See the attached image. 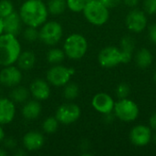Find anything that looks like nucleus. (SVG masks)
I'll return each mask as SVG.
<instances>
[{
    "mask_svg": "<svg viewBox=\"0 0 156 156\" xmlns=\"http://www.w3.org/2000/svg\"><path fill=\"white\" fill-rule=\"evenodd\" d=\"M48 13V7L42 0H27L20 7L19 16L28 27H37L45 23Z\"/></svg>",
    "mask_w": 156,
    "mask_h": 156,
    "instance_id": "nucleus-1",
    "label": "nucleus"
},
{
    "mask_svg": "<svg viewBox=\"0 0 156 156\" xmlns=\"http://www.w3.org/2000/svg\"><path fill=\"white\" fill-rule=\"evenodd\" d=\"M21 53L20 43L16 36L11 34L0 35V66L6 67L17 61Z\"/></svg>",
    "mask_w": 156,
    "mask_h": 156,
    "instance_id": "nucleus-2",
    "label": "nucleus"
},
{
    "mask_svg": "<svg viewBox=\"0 0 156 156\" xmlns=\"http://www.w3.org/2000/svg\"><path fill=\"white\" fill-rule=\"evenodd\" d=\"M84 16L86 19L95 25V26H102L109 19V10L100 0H91L87 2L84 9Z\"/></svg>",
    "mask_w": 156,
    "mask_h": 156,
    "instance_id": "nucleus-3",
    "label": "nucleus"
},
{
    "mask_svg": "<svg viewBox=\"0 0 156 156\" xmlns=\"http://www.w3.org/2000/svg\"><path fill=\"white\" fill-rule=\"evenodd\" d=\"M88 42L86 38L80 34H72L67 37L64 43L65 54L73 59L81 58L87 52Z\"/></svg>",
    "mask_w": 156,
    "mask_h": 156,
    "instance_id": "nucleus-4",
    "label": "nucleus"
},
{
    "mask_svg": "<svg viewBox=\"0 0 156 156\" xmlns=\"http://www.w3.org/2000/svg\"><path fill=\"white\" fill-rule=\"evenodd\" d=\"M113 110L117 118L125 122L135 121L139 115V108L137 104L127 98L120 99V101L114 104Z\"/></svg>",
    "mask_w": 156,
    "mask_h": 156,
    "instance_id": "nucleus-5",
    "label": "nucleus"
},
{
    "mask_svg": "<svg viewBox=\"0 0 156 156\" xmlns=\"http://www.w3.org/2000/svg\"><path fill=\"white\" fill-rule=\"evenodd\" d=\"M62 27L56 21L46 23L38 32L39 39L49 46L56 45L62 37Z\"/></svg>",
    "mask_w": 156,
    "mask_h": 156,
    "instance_id": "nucleus-6",
    "label": "nucleus"
},
{
    "mask_svg": "<svg viewBox=\"0 0 156 156\" xmlns=\"http://www.w3.org/2000/svg\"><path fill=\"white\" fill-rule=\"evenodd\" d=\"M72 74H74L73 69H69L57 64L48 71L47 79L53 86L61 87L65 86L69 81Z\"/></svg>",
    "mask_w": 156,
    "mask_h": 156,
    "instance_id": "nucleus-7",
    "label": "nucleus"
},
{
    "mask_svg": "<svg viewBox=\"0 0 156 156\" xmlns=\"http://www.w3.org/2000/svg\"><path fill=\"white\" fill-rule=\"evenodd\" d=\"M100 64L104 68H112L122 63V53L116 47H106L98 56Z\"/></svg>",
    "mask_w": 156,
    "mask_h": 156,
    "instance_id": "nucleus-8",
    "label": "nucleus"
},
{
    "mask_svg": "<svg viewBox=\"0 0 156 156\" xmlns=\"http://www.w3.org/2000/svg\"><path fill=\"white\" fill-rule=\"evenodd\" d=\"M80 108L74 103L62 104L56 112V119L63 124L75 122L80 116Z\"/></svg>",
    "mask_w": 156,
    "mask_h": 156,
    "instance_id": "nucleus-9",
    "label": "nucleus"
},
{
    "mask_svg": "<svg viewBox=\"0 0 156 156\" xmlns=\"http://www.w3.org/2000/svg\"><path fill=\"white\" fill-rule=\"evenodd\" d=\"M127 27L135 33L142 32L147 25V18L145 14L138 9L132 10L126 16L125 19Z\"/></svg>",
    "mask_w": 156,
    "mask_h": 156,
    "instance_id": "nucleus-10",
    "label": "nucleus"
},
{
    "mask_svg": "<svg viewBox=\"0 0 156 156\" xmlns=\"http://www.w3.org/2000/svg\"><path fill=\"white\" fill-rule=\"evenodd\" d=\"M152 139L151 128L145 125H137L133 127L130 133V140L136 146H145Z\"/></svg>",
    "mask_w": 156,
    "mask_h": 156,
    "instance_id": "nucleus-11",
    "label": "nucleus"
},
{
    "mask_svg": "<svg viewBox=\"0 0 156 156\" xmlns=\"http://www.w3.org/2000/svg\"><path fill=\"white\" fill-rule=\"evenodd\" d=\"M22 80L21 71L13 66H6L0 71V82L6 87H15Z\"/></svg>",
    "mask_w": 156,
    "mask_h": 156,
    "instance_id": "nucleus-12",
    "label": "nucleus"
},
{
    "mask_svg": "<svg viewBox=\"0 0 156 156\" xmlns=\"http://www.w3.org/2000/svg\"><path fill=\"white\" fill-rule=\"evenodd\" d=\"M114 104L115 102L113 99L107 93H98L91 101L92 107L102 114L111 113L113 111Z\"/></svg>",
    "mask_w": 156,
    "mask_h": 156,
    "instance_id": "nucleus-13",
    "label": "nucleus"
},
{
    "mask_svg": "<svg viewBox=\"0 0 156 156\" xmlns=\"http://www.w3.org/2000/svg\"><path fill=\"white\" fill-rule=\"evenodd\" d=\"M16 114L14 102L8 99L0 98V124H6L13 121Z\"/></svg>",
    "mask_w": 156,
    "mask_h": 156,
    "instance_id": "nucleus-14",
    "label": "nucleus"
},
{
    "mask_svg": "<svg viewBox=\"0 0 156 156\" xmlns=\"http://www.w3.org/2000/svg\"><path fill=\"white\" fill-rule=\"evenodd\" d=\"M30 92L33 97L39 101L47 100L50 95V88L43 80H36L30 86Z\"/></svg>",
    "mask_w": 156,
    "mask_h": 156,
    "instance_id": "nucleus-15",
    "label": "nucleus"
},
{
    "mask_svg": "<svg viewBox=\"0 0 156 156\" xmlns=\"http://www.w3.org/2000/svg\"><path fill=\"white\" fill-rule=\"evenodd\" d=\"M21 18L16 13H11L9 16L3 18L4 22V32L16 36L21 29Z\"/></svg>",
    "mask_w": 156,
    "mask_h": 156,
    "instance_id": "nucleus-16",
    "label": "nucleus"
},
{
    "mask_svg": "<svg viewBox=\"0 0 156 156\" xmlns=\"http://www.w3.org/2000/svg\"><path fill=\"white\" fill-rule=\"evenodd\" d=\"M23 144L27 150L37 151L44 144V137L38 132H29L23 138Z\"/></svg>",
    "mask_w": 156,
    "mask_h": 156,
    "instance_id": "nucleus-17",
    "label": "nucleus"
},
{
    "mask_svg": "<svg viewBox=\"0 0 156 156\" xmlns=\"http://www.w3.org/2000/svg\"><path fill=\"white\" fill-rule=\"evenodd\" d=\"M134 41L131 37H124L121 41V51L122 53V63H128L131 61L133 52L134 48Z\"/></svg>",
    "mask_w": 156,
    "mask_h": 156,
    "instance_id": "nucleus-18",
    "label": "nucleus"
},
{
    "mask_svg": "<svg viewBox=\"0 0 156 156\" xmlns=\"http://www.w3.org/2000/svg\"><path fill=\"white\" fill-rule=\"evenodd\" d=\"M40 112H41V106L36 101H30L27 102L22 109V114L27 120H34L37 118Z\"/></svg>",
    "mask_w": 156,
    "mask_h": 156,
    "instance_id": "nucleus-19",
    "label": "nucleus"
},
{
    "mask_svg": "<svg viewBox=\"0 0 156 156\" xmlns=\"http://www.w3.org/2000/svg\"><path fill=\"white\" fill-rule=\"evenodd\" d=\"M35 61H36V57L34 53L31 51H24L23 53H20L17 58V63L19 68L24 70L32 69L35 64Z\"/></svg>",
    "mask_w": 156,
    "mask_h": 156,
    "instance_id": "nucleus-20",
    "label": "nucleus"
},
{
    "mask_svg": "<svg viewBox=\"0 0 156 156\" xmlns=\"http://www.w3.org/2000/svg\"><path fill=\"white\" fill-rule=\"evenodd\" d=\"M135 59H136L137 65L140 68L145 69L152 64L153 56H152V53L150 52V50H148L147 48H141L137 52Z\"/></svg>",
    "mask_w": 156,
    "mask_h": 156,
    "instance_id": "nucleus-21",
    "label": "nucleus"
},
{
    "mask_svg": "<svg viewBox=\"0 0 156 156\" xmlns=\"http://www.w3.org/2000/svg\"><path fill=\"white\" fill-rule=\"evenodd\" d=\"M67 2L65 0H50L48 5V10L53 15H59L65 11Z\"/></svg>",
    "mask_w": 156,
    "mask_h": 156,
    "instance_id": "nucleus-22",
    "label": "nucleus"
},
{
    "mask_svg": "<svg viewBox=\"0 0 156 156\" xmlns=\"http://www.w3.org/2000/svg\"><path fill=\"white\" fill-rule=\"evenodd\" d=\"M65 52L59 48H52L48 52V60L51 64H59L65 58Z\"/></svg>",
    "mask_w": 156,
    "mask_h": 156,
    "instance_id": "nucleus-23",
    "label": "nucleus"
},
{
    "mask_svg": "<svg viewBox=\"0 0 156 156\" xmlns=\"http://www.w3.org/2000/svg\"><path fill=\"white\" fill-rule=\"evenodd\" d=\"M28 90L24 87H18L12 90L11 92V98L13 101L17 102L25 101L28 97Z\"/></svg>",
    "mask_w": 156,
    "mask_h": 156,
    "instance_id": "nucleus-24",
    "label": "nucleus"
},
{
    "mask_svg": "<svg viewBox=\"0 0 156 156\" xmlns=\"http://www.w3.org/2000/svg\"><path fill=\"white\" fill-rule=\"evenodd\" d=\"M43 130L48 133H53L58 130V121L56 119V117H48L43 122Z\"/></svg>",
    "mask_w": 156,
    "mask_h": 156,
    "instance_id": "nucleus-25",
    "label": "nucleus"
},
{
    "mask_svg": "<svg viewBox=\"0 0 156 156\" xmlns=\"http://www.w3.org/2000/svg\"><path fill=\"white\" fill-rule=\"evenodd\" d=\"M64 96L68 100H73L79 95V87L75 83L66 84V87L64 89L63 92Z\"/></svg>",
    "mask_w": 156,
    "mask_h": 156,
    "instance_id": "nucleus-26",
    "label": "nucleus"
},
{
    "mask_svg": "<svg viewBox=\"0 0 156 156\" xmlns=\"http://www.w3.org/2000/svg\"><path fill=\"white\" fill-rule=\"evenodd\" d=\"M14 7L13 4L9 0H2L0 1V16L2 18L9 16L11 13H13Z\"/></svg>",
    "mask_w": 156,
    "mask_h": 156,
    "instance_id": "nucleus-27",
    "label": "nucleus"
},
{
    "mask_svg": "<svg viewBox=\"0 0 156 156\" xmlns=\"http://www.w3.org/2000/svg\"><path fill=\"white\" fill-rule=\"evenodd\" d=\"M67 6L73 12L79 13L83 11L86 5L85 0H67Z\"/></svg>",
    "mask_w": 156,
    "mask_h": 156,
    "instance_id": "nucleus-28",
    "label": "nucleus"
},
{
    "mask_svg": "<svg viewBox=\"0 0 156 156\" xmlns=\"http://www.w3.org/2000/svg\"><path fill=\"white\" fill-rule=\"evenodd\" d=\"M37 27H28L24 33V37L25 38L29 41V42H33L35 41L37 37H38V32L36 29Z\"/></svg>",
    "mask_w": 156,
    "mask_h": 156,
    "instance_id": "nucleus-29",
    "label": "nucleus"
},
{
    "mask_svg": "<svg viewBox=\"0 0 156 156\" xmlns=\"http://www.w3.org/2000/svg\"><path fill=\"white\" fill-rule=\"evenodd\" d=\"M116 93H117V96L120 99L127 98V96L130 93V88H129V86L126 83H121L118 86V88H117Z\"/></svg>",
    "mask_w": 156,
    "mask_h": 156,
    "instance_id": "nucleus-30",
    "label": "nucleus"
},
{
    "mask_svg": "<svg viewBox=\"0 0 156 156\" xmlns=\"http://www.w3.org/2000/svg\"><path fill=\"white\" fill-rule=\"evenodd\" d=\"M144 7L148 14L154 15L156 14V0H144Z\"/></svg>",
    "mask_w": 156,
    "mask_h": 156,
    "instance_id": "nucleus-31",
    "label": "nucleus"
},
{
    "mask_svg": "<svg viewBox=\"0 0 156 156\" xmlns=\"http://www.w3.org/2000/svg\"><path fill=\"white\" fill-rule=\"evenodd\" d=\"M106 7L108 8H112V7H115L117 6L122 0H100Z\"/></svg>",
    "mask_w": 156,
    "mask_h": 156,
    "instance_id": "nucleus-32",
    "label": "nucleus"
},
{
    "mask_svg": "<svg viewBox=\"0 0 156 156\" xmlns=\"http://www.w3.org/2000/svg\"><path fill=\"white\" fill-rule=\"evenodd\" d=\"M149 37L152 42L156 44V24H153L149 27Z\"/></svg>",
    "mask_w": 156,
    "mask_h": 156,
    "instance_id": "nucleus-33",
    "label": "nucleus"
},
{
    "mask_svg": "<svg viewBox=\"0 0 156 156\" xmlns=\"http://www.w3.org/2000/svg\"><path fill=\"white\" fill-rule=\"evenodd\" d=\"M149 124H150V126H151L152 129H154V130L156 131V112H154L151 116V118L149 120Z\"/></svg>",
    "mask_w": 156,
    "mask_h": 156,
    "instance_id": "nucleus-34",
    "label": "nucleus"
},
{
    "mask_svg": "<svg viewBox=\"0 0 156 156\" xmlns=\"http://www.w3.org/2000/svg\"><path fill=\"white\" fill-rule=\"evenodd\" d=\"M123 3L130 7H134L138 5L139 0H123Z\"/></svg>",
    "mask_w": 156,
    "mask_h": 156,
    "instance_id": "nucleus-35",
    "label": "nucleus"
},
{
    "mask_svg": "<svg viewBox=\"0 0 156 156\" xmlns=\"http://www.w3.org/2000/svg\"><path fill=\"white\" fill-rule=\"evenodd\" d=\"M4 33V22H3V18L0 16V35H2Z\"/></svg>",
    "mask_w": 156,
    "mask_h": 156,
    "instance_id": "nucleus-36",
    "label": "nucleus"
},
{
    "mask_svg": "<svg viewBox=\"0 0 156 156\" xmlns=\"http://www.w3.org/2000/svg\"><path fill=\"white\" fill-rule=\"evenodd\" d=\"M5 138V133H4V130L2 129V127L0 126V143L4 140Z\"/></svg>",
    "mask_w": 156,
    "mask_h": 156,
    "instance_id": "nucleus-37",
    "label": "nucleus"
},
{
    "mask_svg": "<svg viewBox=\"0 0 156 156\" xmlns=\"http://www.w3.org/2000/svg\"><path fill=\"white\" fill-rule=\"evenodd\" d=\"M6 155V152H5L3 149H0V156Z\"/></svg>",
    "mask_w": 156,
    "mask_h": 156,
    "instance_id": "nucleus-38",
    "label": "nucleus"
},
{
    "mask_svg": "<svg viewBox=\"0 0 156 156\" xmlns=\"http://www.w3.org/2000/svg\"><path fill=\"white\" fill-rule=\"evenodd\" d=\"M154 81H155L156 83V71L155 73H154Z\"/></svg>",
    "mask_w": 156,
    "mask_h": 156,
    "instance_id": "nucleus-39",
    "label": "nucleus"
},
{
    "mask_svg": "<svg viewBox=\"0 0 156 156\" xmlns=\"http://www.w3.org/2000/svg\"><path fill=\"white\" fill-rule=\"evenodd\" d=\"M154 142L155 143V144H156V134L154 136Z\"/></svg>",
    "mask_w": 156,
    "mask_h": 156,
    "instance_id": "nucleus-40",
    "label": "nucleus"
},
{
    "mask_svg": "<svg viewBox=\"0 0 156 156\" xmlns=\"http://www.w3.org/2000/svg\"><path fill=\"white\" fill-rule=\"evenodd\" d=\"M90 1H91V0H85V2L87 3V2H90Z\"/></svg>",
    "mask_w": 156,
    "mask_h": 156,
    "instance_id": "nucleus-41",
    "label": "nucleus"
}]
</instances>
